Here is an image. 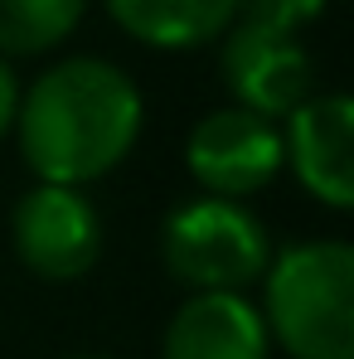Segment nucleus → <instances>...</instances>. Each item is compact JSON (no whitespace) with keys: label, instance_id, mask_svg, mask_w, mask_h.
<instances>
[{"label":"nucleus","instance_id":"nucleus-1","mask_svg":"<svg viewBox=\"0 0 354 359\" xmlns=\"http://www.w3.org/2000/svg\"><path fill=\"white\" fill-rule=\"evenodd\" d=\"M146 121L136 83L107 59H63L44 68L15 107L20 156L39 184L83 189L131 156Z\"/></svg>","mask_w":354,"mask_h":359},{"label":"nucleus","instance_id":"nucleus-2","mask_svg":"<svg viewBox=\"0 0 354 359\" xmlns=\"http://www.w3.org/2000/svg\"><path fill=\"white\" fill-rule=\"evenodd\" d=\"M262 325L292 359H354V248L306 238L262 272Z\"/></svg>","mask_w":354,"mask_h":359},{"label":"nucleus","instance_id":"nucleus-3","mask_svg":"<svg viewBox=\"0 0 354 359\" xmlns=\"http://www.w3.org/2000/svg\"><path fill=\"white\" fill-rule=\"evenodd\" d=\"M272 252L267 224L238 199L194 194L161 224V257L189 292H243L262 282Z\"/></svg>","mask_w":354,"mask_h":359},{"label":"nucleus","instance_id":"nucleus-4","mask_svg":"<svg viewBox=\"0 0 354 359\" xmlns=\"http://www.w3.org/2000/svg\"><path fill=\"white\" fill-rule=\"evenodd\" d=\"M282 126L243 107H219L184 141V170L214 199H247L282 175Z\"/></svg>","mask_w":354,"mask_h":359},{"label":"nucleus","instance_id":"nucleus-5","mask_svg":"<svg viewBox=\"0 0 354 359\" xmlns=\"http://www.w3.org/2000/svg\"><path fill=\"white\" fill-rule=\"evenodd\" d=\"M10 233L20 262L44 282L88 277L102 252V219L93 199L68 184H34L29 194H20L10 214Z\"/></svg>","mask_w":354,"mask_h":359},{"label":"nucleus","instance_id":"nucleus-6","mask_svg":"<svg viewBox=\"0 0 354 359\" xmlns=\"http://www.w3.org/2000/svg\"><path fill=\"white\" fill-rule=\"evenodd\" d=\"M219 73H224V88L233 93V107L257 112L267 121L292 117L315 93V63L306 54L301 34L262 29L247 20H233L224 29Z\"/></svg>","mask_w":354,"mask_h":359},{"label":"nucleus","instance_id":"nucleus-7","mask_svg":"<svg viewBox=\"0 0 354 359\" xmlns=\"http://www.w3.org/2000/svg\"><path fill=\"white\" fill-rule=\"evenodd\" d=\"M282 156L325 209H354V102L345 93H311L287 117Z\"/></svg>","mask_w":354,"mask_h":359},{"label":"nucleus","instance_id":"nucleus-8","mask_svg":"<svg viewBox=\"0 0 354 359\" xmlns=\"http://www.w3.org/2000/svg\"><path fill=\"white\" fill-rule=\"evenodd\" d=\"M272 335L243 292H194L165 325L161 359H267Z\"/></svg>","mask_w":354,"mask_h":359},{"label":"nucleus","instance_id":"nucleus-9","mask_svg":"<svg viewBox=\"0 0 354 359\" xmlns=\"http://www.w3.org/2000/svg\"><path fill=\"white\" fill-rule=\"evenodd\" d=\"M102 5L136 44L170 54L224 39V29L238 20V0H102Z\"/></svg>","mask_w":354,"mask_h":359},{"label":"nucleus","instance_id":"nucleus-10","mask_svg":"<svg viewBox=\"0 0 354 359\" xmlns=\"http://www.w3.org/2000/svg\"><path fill=\"white\" fill-rule=\"evenodd\" d=\"M88 0H0V59H34L59 49L83 25Z\"/></svg>","mask_w":354,"mask_h":359},{"label":"nucleus","instance_id":"nucleus-11","mask_svg":"<svg viewBox=\"0 0 354 359\" xmlns=\"http://www.w3.org/2000/svg\"><path fill=\"white\" fill-rule=\"evenodd\" d=\"M238 15L247 25H262V29L301 34L306 25H315L325 15V0H238Z\"/></svg>","mask_w":354,"mask_h":359},{"label":"nucleus","instance_id":"nucleus-12","mask_svg":"<svg viewBox=\"0 0 354 359\" xmlns=\"http://www.w3.org/2000/svg\"><path fill=\"white\" fill-rule=\"evenodd\" d=\"M15 107H20V78L0 59V141H5V131H15Z\"/></svg>","mask_w":354,"mask_h":359},{"label":"nucleus","instance_id":"nucleus-13","mask_svg":"<svg viewBox=\"0 0 354 359\" xmlns=\"http://www.w3.org/2000/svg\"><path fill=\"white\" fill-rule=\"evenodd\" d=\"M73 359H102V355H73Z\"/></svg>","mask_w":354,"mask_h":359}]
</instances>
